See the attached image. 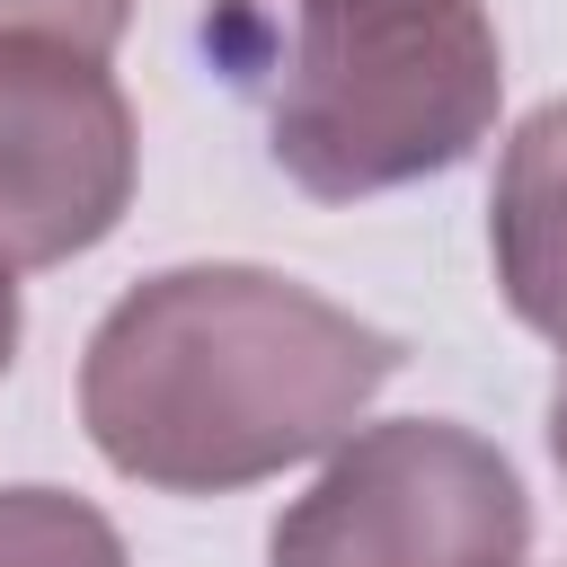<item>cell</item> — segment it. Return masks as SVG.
I'll return each instance as SVG.
<instances>
[{
  "label": "cell",
  "mask_w": 567,
  "mask_h": 567,
  "mask_svg": "<svg viewBox=\"0 0 567 567\" xmlns=\"http://www.w3.org/2000/svg\"><path fill=\"white\" fill-rule=\"evenodd\" d=\"M408 346L301 275L204 257L142 275L80 354L97 461L159 496H230L337 452Z\"/></svg>",
  "instance_id": "obj_1"
},
{
  "label": "cell",
  "mask_w": 567,
  "mask_h": 567,
  "mask_svg": "<svg viewBox=\"0 0 567 567\" xmlns=\"http://www.w3.org/2000/svg\"><path fill=\"white\" fill-rule=\"evenodd\" d=\"M487 257L505 310L567 354V97L532 106L505 133L487 186Z\"/></svg>",
  "instance_id": "obj_5"
},
{
  "label": "cell",
  "mask_w": 567,
  "mask_h": 567,
  "mask_svg": "<svg viewBox=\"0 0 567 567\" xmlns=\"http://www.w3.org/2000/svg\"><path fill=\"white\" fill-rule=\"evenodd\" d=\"M505 106L487 0H292L266 80V151L319 204H363L461 168Z\"/></svg>",
  "instance_id": "obj_2"
},
{
  "label": "cell",
  "mask_w": 567,
  "mask_h": 567,
  "mask_svg": "<svg viewBox=\"0 0 567 567\" xmlns=\"http://www.w3.org/2000/svg\"><path fill=\"white\" fill-rule=\"evenodd\" d=\"M133 35V0H0V44H71V53H115Z\"/></svg>",
  "instance_id": "obj_7"
},
{
  "label": "cell",
  "mask_w": 567,
  "mask_h": 567,
  "mask_svg": "<svg viewBox=\"0 0 567 567\" xmlns=\"http://www.w3.org/2000/svg\"><path fill=\"white\" fill-rule=\"evenodd\" d=\"M142 177L133 97L97 53L0 44V266H71L115 239Z\"/></svg>",
  "instance_id": "obj_4"
},
{
  "label": "cell",
  "mask_w": 567,
  "mask_h": 567,
  "mask_svg": "<svg viewBox=\"0 0 567 567\" xmlns=\"http://www.w3.org/2000/svg\"><path fill=\"white\" fill-rule=\"evenodd\" d=\"M0 567H133L124 532L71 487H0Z\"/></svg>",
  "instance_id": "obj_6"
},
{
  "label": "cell",
  "mask_w": 567,
  "mask_h": 567,
  "mask_svg": "<svg viewBox=\"0 0 567 567\" xmlns=\"http://www.w3.org/2000/svg\"><path fill=\"white\" fill-rule=\"evenodd\" d=\"M549 461L567 478V354H558V390H549Z\"/></svg>",
  "instance_id": "obj_9"
},
{
  "label": "cell",
  "mask_w": 567,
  "mask_h": 567,
  "mask_svg": "<svg viewBox=\"0 0 567 567\" xmlns=\"http://www.w3.org/2000/svg\"><path fill=\"white\" fill-rule=\"evenodd\" d=\"M523 470L452 416L354 425L266 532V567H523Z\"/></svg>",
  "instance_id": "obj_3"
},
{
  "label": "cell",
  "mask_w": 567,
  "mask_h": 567,
  "mask_svg": "<svg viewBox=\"0 0 567 567\" xmlns=\"http://www.w3.org/2000/svg\"><path fill=\"white\" fill-rule=\"evenodd\" d=\"M18 328H27V310H18V266H0V381H9V363H18Z\"/></svg>",
  "instance_id": "obj_8"
}]
</instances>
